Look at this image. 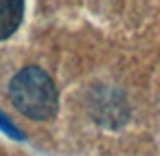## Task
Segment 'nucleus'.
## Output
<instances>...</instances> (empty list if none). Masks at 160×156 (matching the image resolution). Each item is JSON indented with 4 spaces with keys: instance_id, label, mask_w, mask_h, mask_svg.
I'll use <instances>...</instances> for the list:
<instances>
[{
    "instance_id": "obj_1",
    "label": "nucleus",
    "mask_w": 160,
    "mask_h": 156,
    "mask_svg": "<svg viewBox=\"0 0 160 156\" xmlns=\"http://www.w3.org/2000/svg\"><path fill=\"white\" fill-rule=\"evenodd\" d=\"M9 99L24 117L46 121L57 112V88L53 79L38 66L22 68L9 84Z\"/></svg>"
},
{
    "instance_id": "obj_2",
    "label": "nucleus",
    "mask_w": 160,
    "mask_h": 156,
    "mask_svg": "<svg viewBox=\"0 0 160 156\" xmlns=\"http://www.w3.org/2000/svg\"><path fill=\"white\" fill-rule=\"evenodd\" d=\"M24 16L22 0H0V40L16 33Z\"/></svg>"
},
{
    "instance_id": "obj_3",
    "label": "nucleus",
    "mask_w": 160,
    "mask_h": 156,
    "mask_svg": "<svg viewBox=\"0 0 160 156\" xmlns=\"http://www.w3.org/2000/svg\"><path fill=\"white\" fill-rule=\"evenodd\" d=\"M0 130H2L7 136H11V138H18V141H24V134L20 132V127L2 112V110H0Z\"/></svg>"
}]
</instances>
